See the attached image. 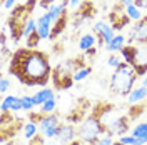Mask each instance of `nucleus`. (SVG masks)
Listing matches in <instances>:
<instances>
[{
    "instance_id": "31",
    "label": "nucleus",
    "mask_w": 147,
    "mask_h": 145,
    "mask_svg": "<svg viewBox=\"0 0 147 145\" xmlns=\"http://www.w3.org/2000/svg\"><path fill=\"white\" fill-rule=\"evenodd\" d=\"M22 103H24V110H27V112H32V109L35 107L34 99L28 97V95H24V97H22Z\"/></svg>"
},
{
    "instance_id": "4",
    "label": "nucleus",
    "mask_w": 147,
    "mask_h": 145,
    "mask_svg": "<svg viewBox=\"0 0 147 145\" xmlns=\"http://www.w3.org/2000/svg\"><path fill=\"white\" fill-rule=\"evenodd\" d=\"M137 79V73L136 70L127 64V62H120V65L114 70L112 77H110V83L109 89L114 95H122V97H127L130 92L134 90V83Z\"/></svg>"
},
{
    "instance_id": "16",
    "label": "nucleus",
    "mask_w": 147,
    "mask_h": 145,
    "mask_svg": "<svg viewBox=\"0 0 147 145\" xmlns=\"http://www.w3.org/2000/svg\"><path fill=\"white\" fill-rule=\"evenodd\" d=\"M59 125H60V118H59V115L49 113V115H44V118L40 120L38 130H40V134H45V132L52 130V128H57Z\"/></svg>"
},
{
    "instance_id": "39",
    "label": "nucleus",
    "mask_w": 147,
    "mask_h": 145,
    "mask_svg": "<svg viewBox=\"0 0 147 145\" xmlns=\"http://www.w3.org/2000/svg\"><path fill=\"white\" fill-rule=\"evenodd\" d=\"M80 3V0H70V7H77Z\"/></svg>"
},
{
    "instance_id": "33",
    "label": "nucleus",
    "mask_w": 147,
    "mask_h": 145,
    "mask_svg": "<svg viewBox=\"0 0 147 145\" xmlns=\"http://www.w3.org/2000/svg\"><path fill=\"white\" fill-rule=\"evenodd\" d=\"M107 65L112 67V68H117V67L120 65V58L117 57V55H114V54L109 55V58H107Z\"/></svg>"
},
{
    "instance_id": "35",
    "label": "nucleus",
    "mask_w": 147,
    "mask_h": 145,
    "mask_svg": "<svg viewBox=\"0 0 147 145\" xmlns=\"http://www.w3.org/2000/svg\"><path fill=\"white\" fill-rule=\"evenodd\" d=\"M134 5H136L137 9L144 10V9H147V0H134Z\"/></svg>"
},
{
    "instance_id": "10",
    "label": "nucleus",
    "mask_w": 147,
    "mask_h": 145,
    "mask_svg": "<svg viewBox=\"0 0 147 145\" xmlns=\"http://www.w3.org/2000/svg\"><path fill=\"white\" fill-rule=\"evenodd\" d=\"M94 13H95V9H94L92 2H89V0L82 2V3L77 7V10L74 12V15H72V18H74L72 27L74 28H80L84 22H87V20H90V18L94 17Z\"/></svg>"
},
{
    "instance_id": "1",
    "label": "nucleus",
    "mask_w": 147,
    "mask_h": 145,
    "mask_svg": "<svg viewBox=\"0 0 147 145\" xmlns=\"http://www.w3.org/2000/svg\"><path fill=\"white\" fill-rule=\"evenodd\" d=\"M52 70L49 55L37 48L24 47L10 57L9 73L27 87H45L52 77Z\"/></svg>"
},
{
    "instance_id": "29",
    "label": "nucleus",
    "mask_w": 147,
    "mask_h": 145,
    "mask_svg": "<svg viewBox=\"0 0 147 145\" xmlns=\"http://www.w3.org/2000/svg\"><path fill=\"white\" fill-rule=\"evenodd\" d=\"M119 142L122 145H139V138H136L134 135H124L119 137Z\"/></svg>"
},
{
    "instance_id": "26",
    "label": "nucleus",
    "mask_w": 147,
    "mask_h": 145,
    "mask_svg": "<svg viewBox=\"0 0 147 145\" xmlns=\"http://www.w3.org/2000/svg\"><path fill=\"white\" fill-rule=\"evenodd\" d=\"M55 107H57V100H55V97H54V99L47 100L45 103L40 107V112H42V113H45V115H49V113H52V112L55 110Z\"/></svg>"
},
{
    "instance_id": "2",
    "label": "nucleus",
    "mask_w": 147,
    "mask_h": 145,
    "mask_svg": "<svg viewBox=\"0 0 147 145\" xmlns=\"http://www.w3.org/2000/svg\"><path fill=\"white\" fill-rule=\"evenodd\" d=\"M89 67L87 60L84 58V55L74 57V58H67L65 62L55 65L52 70V83H54L55 90H67L74 85V73L80 68Z\"/></svg>"
},
{
    "instance_id": "19",
    "label": "nucleus",
    "mask_w": 147,
    "mask_h": 145,
    "mask_svg": "<svg viewBox=\"0 0 147 145\" xmlns=\"http://www.w3.org/2000/svg\"><path fill=\"white\" fill-rule=\"evenodd\" d=\"M130 135H134L136 138H139V145H146L147 144V122L137 124L136 127L132 128Z\"/></svg>"
},
{
    "instance_id": "32",
    "label": "nucleus",
    "mask_w": 147,
    "mask_h": 145,
    "mask_svg": "<svg viewBox=\"0 0 147 145\" xmlns=\"http://www.w3.org/2000/svg\"><path fill=\"white\" fill-rule=\"evenodd\" d=\"M28 145H47L45 137L42 135V134H37L34 138H30V140H28Z\"/></svg>"
},
{
    "instance_id": "20",
    "label": "nucleus",
    "mask_w": 147,
    "mask_h": 145,
    "mask_svg": "<svg viewBox=\"0 0 147 145\" xmlns=\"http://www.w3.org/2000/svg\"><path fill=\"white\" fill-rule=\"evenodd\" d=\"M95 42H97V37L94 35V34H85V35L80 37V40H79V50H82V52H87L89 48L95 45Z\"/></svg>"
},
{
    "instance_id": "21",
    "label": "nucleus",
    "mask_w": 147,
    "mask_h": 145,
    "mask_svg": "<svg viewBox=\"0 0 147 145\" xmlns=\"http://www.w3.org/2000/svg\"><path fill=\"white\" fill-rule=\"evenodd\" d=\"M124 47H125V37L120 35V34H119V35L114 37V40L110 42L109 45H105V50L114 54V52H120V50H122Z\"/></svg>"
},
{
    "instance_id": "28",
    "label": "nucleus",
    "mask_w": 147,
    "mask_h": 145,
    "mask_svg": "<svg viewBox=\"0 0 147 145\" xmlns=\"http://www.w3.org/2000/svg\"><path fill=\"white\" fill-rule=\"evenodd\" d=\"M112 137L114 135H112L110 132H105L104 135H100L99 138H97V142H95L94 145H112L114 144V142H112Z\"/></svg>"
},
{
    "instance_id": "3",
    "label": "nucleus",
    "mask_w": 147,
    "mask_h": 145,
    "mask_svg": "<svg viewBox=\"0 0 147 145\" xmlns=\"http://www.w3.org/2000/svg\"><path fill=\"white\" fill-rule=\"evenodd\" d=\"M37 3H38V0H27L25 3H22V5H18L12 10L9 22H7V27L10 30V38L13 42H18L20 38H24L25 27L30 22V15H32Z\"/></svg>"
},
{
    "instance_id": "30",
    "label": "nucleus",
    "mask_w": 147,
    "mask_h": 145,
    "mask_svg": "<svg viewBox=\"0 0 147 145\" xmlns=\"http://www.w3.org/2000/svg\"><path fill=\"white\" fill-rule=\"evenodd\" d=\"M34 32H37V20L30 18V22H28L27 27H25V32H24V38H27L28 35H32Z\"/></svg>"
},
{
    "instance_id": "34",
    "label": "nucleus",
    "mask_w": 147,
    "mask_h": 145,
    "mask_svg": "<svg viewBox=\"0 0 147 145\" xmlns=\"http://www.w3.org/2000/svg\"><path fill=\"white\" fill-rule=\"evenodd\" d=\"M9 87H10V80L3 77V79L0 80V93H5V92H9Z\"/></svg>"
},
{
    "instance_id": "12",
    "label": "nucleus",
    "mask_w": 147,
    "mask_h": 145,
    "mask_svg": "<svg viewBox=\"0 0 147 145\" xmlns=\"http://www.w3.org/2000/svg\"><path fill=\"white\" fill-rule=\"evenodd\" d=\"M129 130H130V117L129 115H117L107 127V132L117 137H124Z\"/></svg>"
},
{
    "instance_id": "17",
    "label": "nucleus",
    "mask_w": 147,
    "mask_h": 145,
    "mask_svg": "<svg viewBox=\"0 0 147 145\" xmlns=\"http://www.w3.org/2000/svg\"><path fill=\"white\" fill-rule=\"evenodd\" d=\"M67 22H69V15H67V10H65L64 13L60 15V17L55 20L54 23H52V32H50V40H54V38H57V37L60 35L62 32L65 30V27H67Z\"/></svg>"
},
{
    "instance_id": "13",
    "label": "nucleus",
    "mask_w": 147,
    "mask_h": 145,
    "mask_svg": "<svg viewBox=\"0 0 147 145\" xmlns=\"http://www.w3.org/2000/svg\"><path fill=\"white\" fill-rule=\"evenodd\" d=\"M55 140H57L60 145L72 144L74 140H77V127H75V125H72V124H64Z\"/></svg>"
},
{
    "instance_id": "36",
    "label": "nucleus",
    "mask_w": 147,
    "mask_h": 145,
    "mask_svg": "<svg viewBox=\"0 0 147 145\" xmlns=\"http://www.w3.org/2000/svg\"><path fill=\"white\" fill-rule=\"evenodd\" d=\"M13 3H15V0H5L3 2V9H12Z\"/></svg>"
},
{
    "instance_id": "18",
    "label": "nucleus",
    "mask_w": 147,
    "mask_h": 145,
    "mask_svg": "<svg viewBox=\"0 0 147 145\" xmlns=\"http://www.w3.org/2000/svg\"><path fill=\"white\" fill-rule=\"evenodd\" d=\"M147 100V87H139V89H134V90L130 92L127 95V102L130 105H136L139 102H146Z\"/></svg>"
},
{
    "instance_id": "23",
    "label": "nucleus",
    "mask_w": 147,
    "mask_h": 145,
    "mask_svg": "<svg viewBox=\"0 0 147 145\" xmlns=\"http://www.w3.org/2000/svg\"><path fill=\"white\" fill-rule=\"evenodd\" d=\"M125 12H127V15H129L130 20L139 22V20L142 18V12H140V9H137L134 3H132V5H129V7H125Z\"/></svg>"
},
{
    "instance_id": "8",
    "label": "nucleus",
    "mask_w": 147,
    "mask_h": 145,
    "mask_svg": "<svg viewBox=\"0 0 147 145\" xmlns=\"http://www.w3.org/2000/svg\"><path fill=\"white\" fill-rule=\"evenodd\" d=\"M129 22H130V18H129L127 12H125V7L120 3V0H119V3H115L112 12L109 13V23L112 25V28L115 32H119L124 27H127Z\"/></svg>"
},
{
    "instance_id": "40",
    "label": "nucleus",
    "mask_w": 147,
    "mask_h": 145,
    "mask_svg": "<svg viewBox=\"0 0 147 145\" xmlns=\"http://www.w3.org/2000/svg\"><path fill=\"white\" fill-rule=\"evenodd\" d=\"M142 85H144V87H147V75H146V79L142 80Z\"/></svg>"
},
{
    "instance_id": "25",
    "label": "nucleus",
    "mask_w": 147,
    "mask_h": 145,
    "mask_svg": "<svg viewBox=\"0 0 147 145\" xmlns=\"http://www.w3.org/2000/svg\"><path fill=\"white\" fill-rule=\"evenodd\" d=\"M37 124H32V122H28V124H25V127H24V135H25V138L27 140H30V138H34V137L37 135Z\"/></svg>"
},
{
    "instance_id": "11",
    "label": "nucleus",
    "mask_w": 147,
    "mask_h": 145,
    "mask_svg": "<svg viewBox=\"0 0 147 145\" xmlns=\"http://www.w3.org/2000/svg\"><path fill=\"white\" fill-rule=\"evenodd\" d=\"M127 40H129L127 45H132V42H137V44H142L144 47H147V15L142 17L130 28V37Z\"/></svg>"
},
{
    "instance_id": "5",
    "label": "nucleus",
    "mask_w": 147,
    "mask_h": 145,
    "mask_svg": "<svg viewBox=\"0 0 147 145\" xmlns=\"http://www.w3.org/2000/svg\"><path fill=\"white\" fill-rule=\"evenodd\" d=\"M107 132V127L104 125L99 117H95L94 113L87 115L84 118V122H80V125L77 127V138L82 140L84 144H95L97 138L104 135Z\"/></svg>"
},
{
    "instance_id": "38",
    "label": "nucleus",
    "mask_w": 147,
    "mask_h": 145,
    "mask_svg": "<svg viewBox=\"0 0 147 145\" xmlns=\"http://www.w3.org/2000/svg\"><path fill=\"white\" fill-rule=\"evenodd\" d=\"M69 145H92V144H84L82 140H79V138H77V140H74L72 144H69Z\"/></svg>"
},
{
    "instance_id": "15",
    "label": "nucleus",
    "mask_w": 147,
    "mask_h": 145,
    "mask_svg": "<svg viewBox=\"0 0 147 145\" xmlns=\"http://www.w3.org/2000/svg\"><path fill=\"white\" fill-rule=\"evenodd\" d=\"M2 112H18V110H24V103H22V97H15V95H7L5 99L2 100Z\"/></svg>"
},
{
    "instance_id": "24",
    "label": "nucleus",
    "mask_w": 147,
    "mask_h": 145,
    "mask_svg": "<svg viewBox=\"0 0 147 145\" xmlns=\"http://www.w3.org/2000/svg\"><path fill=\"white\" fill-rule=\"evenodd\" d=\"M40 40H42V38L38 35V32H34L32 35H28L27 38H25V47H27V48H37Z\"/></svg>"
},
{
    "instance_id": "37",
    "label": "nucleus",
    "mask_w": 147,
    "mask_h": 145,
    "mask_svg": "<svg viewBox=\"0 0 147 145\" xmlns=\"http://www.w3.org/2000/svg\"><path fill=\"white\" fill-rule=\"evenodd\" d=\"M120 3H122L124 7H129V5H132V3H134V0H120Z\"/></svg>"
},
{
    "instance_id": "22",
    "label": "nucleus",
    "mask_w": 147,
    "mask_h": 145,
    "mask_svg": "<svg viewBox=\"0 0 147 145\" xmlns=\"http://www.w3.org/2000/svg\"><path fill=\"white\" fill-rule=\"evenodd\" d=\"M32 99H34V103L35 105H44L47 100L54 99V92L50 90V89H44V90L37 92L35 95H32Z\"/></svg>"
},
{
    "instance_id": "6",
    "label": "nucleus",
    "mask_w": 147,
    "mask_h": 145,
    "mask_svg": "<svg viewBox=\"0 0 147 145\" xmlns=\"http://www.w3.org/2000/svg\"><path fill=\"white\" fill-rule=\"evenodd\" d=\"M120 55L137 73V77H142L147 73V47L125 45L120 50Z\"/></svg>"
},
{
    "instance_id": "9",
    "label": "nucleus",
    "mask_w": 147,
    "mask_h": 145,
    "mask_svg": "<svg viewBox=\"0 0 147 145\" xmlns=\"http://www.w3.org/2000/svg\"><path fill=\"white\" fill-rule=\"evenodd\" d=\"M92 34L97 37L99 45H109L110 42L114 40V37H115V30L112 28V25L109 22L100 20V22L92 25Z\"/></svg>"
},
{
    "instance_id": "7",
    "label": "nucleus",
    "mask_w": 147,
    "mask_h": 145,
    "mask_svg": "<svg viewBox=\"0 0 147 145\" xmlns=\"http://www.w3.org/2000/svg\"><path fill=\"white\" fill-rule=\"evenodd\" d=\"M0 127H2V132H0V140H2V144L5 145V142H7L9 138H13L20 130L24 132L25 122L22 120V117L13 115V112L7 110V112H2Z\"/></svg>"
},
{
    "instance_id": "27",
    "label": "nucleus",
    "mask_w": 147,
    "mask_h": 145,
    "mask_svg": "<svg viewBox=\"0 0 147 145\" xmlns=\"http://www.w3.org/2000/svg\"><path fill=\"white\" fill-rule=\"evenodd\" d=\"M92 73V67H85V68H80L74 73V80L75 82H82L84 79H87L89 75Z\"/></svg>"
},
{
    "instance_id": "14",
    "label": "nucleus",
    "mask_w": 147,
    "mask_h": 145,
    "mask_svg": "<svg viewBox=\"0 0 147 145\" xmlns=\"http://www.w3.org/2000/svg\"><path fill=\"white\" fill-rule=\"evenodd\" d=\"M37 32H38L40 38H50L52 20H50V17L47 15V12L42 13V15H38V18H37Z\"/></svg>"
}]
</instances>
